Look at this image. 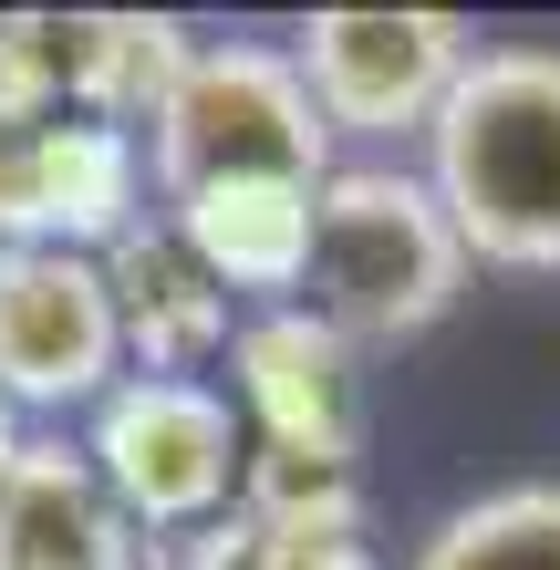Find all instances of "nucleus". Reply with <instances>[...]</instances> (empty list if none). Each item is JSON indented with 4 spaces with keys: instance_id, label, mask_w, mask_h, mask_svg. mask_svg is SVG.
Instances as JSON below:
<instances>
[{
    "instance_id": "6",
    "label": "nucleus",
    "mask_w": 560,
    "mask_h": 570,
    "mask_svg": "<svg viewBox=\"0 0 560 570\" xmlns=\"http://www.w3.org/2000/svg\"><path fill=\"white\" fill-rule=\"evenodd\" d=\"M125 384V332L105 259L83 249H0V405L11 415H94Z\"/></svg>"
},
{
    "instance_id": "11",
    "label": "nucleus",
    "mask_w": 560,
    "mask_h": 570,
    "mask_svg": "<svg viewBox=\"0 0 560 570\" xmlns=\"http://www.w3.org/2000/svg\"><path fill=\"white\" fill-rule=\"evenodd\" d=\"M167 228L208 259V281L228 301H259V312H291L312 291V228H322V187H281V177H249V187H197L167 208Z\"/></svg>"
},
{
    "instance_id": "9",
    "label": "nucleus",
    "mask_w": 560,
    "mask_h": 570,
    "mask_svg": "<svg viewBox=\"0 0 560 570\" xmlns=\"http://www.w3.org/2000/svg\"><path fill=\"white\" fill-rule=\"evenodd\" d=\"M146 136L136 125H105V115H62V125H31V166H21V239L42 249H83L105 259L125 228H146Z\"/></svg>"
},
{
    "instance_id": "5",
    "label": "nucleus",
    "mask_w": 560,
    "mask_h": 570,
    "mask_svg": "<svg viewBox=\"0 0 560 570\" xmlns=\"http://www.w3.org/2000/svg\"><path fill=\"white\" fill-rule=\"evenodd\" d=\"M291 62H302L333 146L394 156V146L436 136L446 94L478 62V31L456 11H312L291 31Z\"/></svg>"
},
{
    "instance_id": "1",
    "label": "nucleus",
    "mask_w": 560,
    "mask_h": 570,
    "mask_svg": "<svg viewBox=\"0 0 560 570\" xmlns=\"http://www.w3.org/2000/svg\"><path fill=\"white\" fill-rule=\"evenodd\" d=\"M425 187L478 271H560V42H478L425 136Z\"/></svg>"
},
{
    "instance_id": "7",
    "label": "nucleus",
    "mask_w": 560,
    "mask_h": 570,
    "mask_svg": "<svg viewBox=\"0 0 560 570\" xmlns=\"http://www.w3.org/2000/svg\"><path fill=\"white\" fill-rule=\"evenodd\" d=\"M228 405L249 415V446L353 456L364 466V353L312 301L239 322V343H228Z\"/></svg>"
},
{
    "instance_id": "10",
    "label": "nucleus",
    "mask_w": 560,
    "mask_h": 570,
    "mask_svg": "<svg viewBox=\"0 0 560 570\" xmlns=\"http://www.w3.org/2000/svg\"><path fill=\"white\" fill-rule=\"evenodd\" d=\"M105 291L125 332V374H197V363H228V343H239V301L167 228V208L105 249Z\"/></svg>"
},
{
    "instance_id": "15",
    "label": "nucleus",
    "mask_w": 560,
    "mask_h": 570,
    "mask_svg": "<svg viewBox=\"0 0 560 570\" xmlns=\"http://www.w3.org/2000/svg\"><path fill=\"white\" fill-rule=\"evenodd\" d=\"M21 166H31V125L0 115V249H21Z\"/></svg>"
},
{
    "instance_id": "12",
    "label": "nucleus",
    "mask_w": 560,
    "mask_h": 570,
    "mask_svg": "<svg viewBox=\"0 0 560 570\" xmlns=\"http://www.w3.org/2000/svg\"><path fill=\"white\" fill-rule=\"evenodd\" d=\"M405 570H560V478H519L446 509Z\"/></svg>"
},
{
    "instance_id": "13",
    "label": "nucleus",
    "mask_w": 560,
    "mask_h": 570,
    "mask_svg": "<svg viewBox=\"0 0 560 570\" xmlns=\"http://www.w3.org/2000/svg\"><path fill=\"white\" fill-rule=\"evenodd\" d=\"M239 519L259 529V540H364V466H353V456L249 446Z\"/></svg>"
},
{
    "instance_id": "14",
    "label": "nucleus",
    "mask_w": 560,
    "mask_h": 570,
    "mask_svg": "<svg viewBox=\"0 0 560 570\" xmlns=\"http://www.w3.org/2000/svg\"><path fill=\"white\" fill-rule=\"evenodd\" d=\"M249 570H384L374 540H259Z\"/></svg>"
},
{
    "instance_id": "4",
    "label": "nucleus",
    "mask_w": 560,
    "mask_h": 570,
    "mask_svg": "<svg viewBox=\"0 0 560 570\" xmlns=\"http://www.w3.org/2000/svg\"><path fill=\"white\" fill-rule=\"evenodd\" d=\"M83 456L115 488V509L156 540H187L239 509L249 478V415L228 405V384L208 374H125L105 405L83 415Z\"/></svg>"
},
{
    "instance_id": "8",
    "label": "nucleus",
    "mask_w": 560,
    "mask_h": 570,
    "mask_svg": "<svg viewBox=\"0 0 560 570\" xmlns=\"http://www.w3.org/2000/svg\"><path fill=\"white\" fill-rule=\"evenodd\" d=\"M0 570H146V529L94 478L83 435H21L0 466Z\"/></svg>"
},
{
    "instance_id": "3",
    "label": "nucleus",
    "mask_w": 560,
    "mask_h": 570,
    "mask_svg": "<svg viewBox=\"0 0 560 570\" xmlns=\"http://www.w3.org/2000/svg\"><path fill=\"white\" fill-rule=\"evenodd\" d=\"M333 166H343V146L322 125L291 42H197L187 73L167 83V105H156V125H146L156 208H177L197 187H249V177L322 187Z\"/></svg>"
},
{
    "instance_id": "2",
    "label": "nucleus",
    "mask_w": 560,
    "mask_h": 570,
    "mask_svg": "<svg viewBox=\"0 0 560 570\" xmlns=\"http://www.w3.org/2000/svg\"><path fill=\"white\" fill-rule=\"evenodd\" d=\"M478 259L456 239L446 197L425 187L405 156H343L322 177V228H312V312L343 332L353 353H394L415 332H436L468 301Z\"/></svg>"
},
{
    "instance_id": "16",
    "label": "nucleus",
    "mask_w": 560,
    "mask_h": 570,
    "mask_svg": "<svg viewBox=\"0 0 560 570\" xmlns=\"http://www.w3.org/2000/svg\"><path fill=\"white\" fill-rule=\"evenodd\" d=\"M21 435H31V425H21L11 405H0V466H11V456H21Z\"/></svg>"
}]
</instances>
